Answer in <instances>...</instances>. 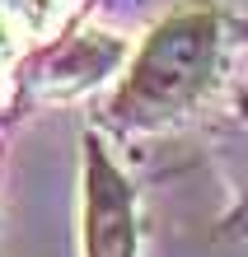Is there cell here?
<instances>
[{
	"mask_svg": "<svg viewBox=\"0 0 248 257\" xmlns=\"http://www.w3.org/2000/svg\"><path fill=\"white\" fill-rule=\"evenodd\" d=\"M85 243L89 257H136L131 196L99 145H89V169H85Z\"/></svg>",
	"mask_w": 248,
	"mask_h": 257,
	"instance_id": "7a4b0ae2",
	"label": "cell"
},
{
	"mask_svg": "<svg viewBox=\"0 0 248 257\" xmlns=\"http://www.w3.org/2000/svg\"><path fill=\"white\" fill-rule=\"evenodd\" d=\"M215 33H220V24H215L211 10H183L174 19H164L150 33L145 52L136 56L131 80L117 94V112L122 117H164V112L183 108L201 89V80L215 61Z\"/></svg>",
	"mask_w": 248,
	"mask_h": 257,
	"instance_id": "6da1fadb",
	"label": "cell"
},
{
	"mask_svg": "<svg viewBox=\"0 0 248 257\" xmlns=\"http://www.w3.org/2000/svg\"><path fill=\"white\" fill-rule=\"evenodd\" d=\"M122 61V42L117 38H103V33H85V38H75L66 52L52 61V84H61V89H75V84H89L94 75H103V70H113Z\"/></svg>",
	"mask_w": 248,
	"mask_h": 257,
	"instance_id": "3957f363",
	"label": "cell"
}]
</instances>
